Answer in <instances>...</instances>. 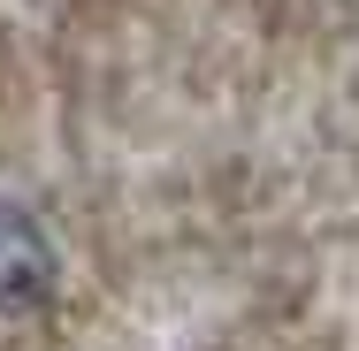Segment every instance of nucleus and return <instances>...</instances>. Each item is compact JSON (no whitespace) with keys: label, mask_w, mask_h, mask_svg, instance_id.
<instances>
[{"label":"nucleus","mask_w":359,"mask_h":351,"mask_svg":"<svg viewBox=\"0 0 359 351\" xmlns=\"http://www.w3.org/2000/svg\"><path fill=\"white\" fill-rule=\"evenodd\" d=\"M62 282V252L46 237V221L15 199H0V321H23L54 298Z\"/></svg>","instance_id":"nucleus-1"}]
</instances>
